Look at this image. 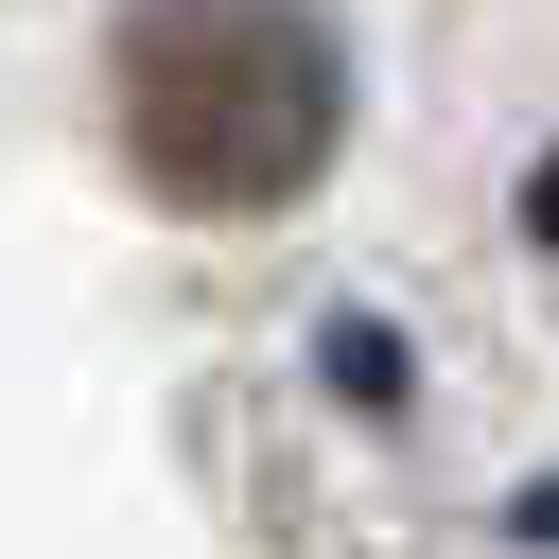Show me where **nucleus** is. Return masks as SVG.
Wrapping results in <instances>:
<instances>
[{"label":"nucleus","mask_w":559,"mask_h":559,"mask_svg":"<svg viewBox=\"0 0 559 559\" xmlns=\"http://www.w3.org/2000/svg\"><path fill=\"white\" fill-rule=\"evenodd\" d=\"M105 122L157 210H297L349 140V35L314 0H122Z\"/></svg>","instance_id":"1"}]
</instances>
